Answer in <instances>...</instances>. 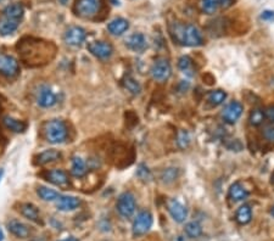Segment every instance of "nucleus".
Masks as SVG:
<instances>
[{
  "instance_id": "nucleus-28",
  "label": "nucleus",
  "mask_w": 274,
  "mask_h": 241,
  "mask_svg": "<svg viewBox=\"0 0 274 241\" xmlns=\"http://www.w3.org/2000/svg\"><path fill=\"white\" fill-rule=\"evenodd\" d=\"M37 194L39 195L40 199H43L44 201H55L60 197V194L55 190L49 189L47 187H39L37 190Z\"/></svg>"
},
{
  "instance_id": "nucleus-13",
  "label": "nucleus",
  "mask_w": 274,
  "mask_h": 241,
  "mask_svg": "<svg viewBox=\"0 0 274 241\" xmlns=\"http://www.w3.org/2000/svg\"><path fill=\"white\" fill-rule=\"evenodd\" d=\"M126 45L131 50L136 53H141L148 48V42H146L145 35L141 33H134L128 39L126 40Z\"/></svg>"
},
{
  "instance_id": "nucleus-16",
  "label": "nucleus",
  "mask_w": 274,
  "mask_h": 241,
  "mask_svg": "<svg viewBox=\"0 0 274 241\" xmlns=\"http://www.w3.org/2000/svg\"><path fill=\"white\" fill-rule=\"evenodd\" d=\"M1 15L11 20H15V21L21 22L22 17L25 15V7L21 4H10L2 10Z\"/></svg>"
},
{
  "instance_id": "nucleus-31",
  "label": "nucleus",
  "mask_w": 274,
  "mask_h": 241,
  "mask_svg": "<svg viewBox=\"0 0 274 241\" xmlns=\"http://www.w3.org/2000/svg\"><path fill=\"white\" fill-rule=\"evenodd\" d=\"M200 7L206 14H213L220 7V0H200Z\"/></svg>"
},
{
  "instance_id": "nucleus-10",
  "label": "nucleus",
  "mask_w": 274,
  "mask_h": 241,
  "mask_svg": "<svg viewBox=\"0 0 274 241\" xmlns=\"http://www.w3.org/2000/svg\"><path fill=\"white\" fill-rule=\"evenodd\" d=\"M244 106L239 101H232V103L228 104L224 107L222 112V118L224 122L229 124H234L235 122L240 118V116L243 115Z\"/></svg>"
},
{
  "instance_id": "nucleus-35",
  "label": "nucleus",
  "mask_w": 274,
  "mask_h": 241,
  "mask_svg": "<svg viewBox=\"0 0 274 241\" xmlns=\"http://www.w3.org/2000/svg\"><path fill=\"white\" fill-rule=\"evenodd\" d=\"M177 143H178L179 148H182V149L187 148V146L189 145V143H190L189 134H188L185 131L179 132V133H178V140H177Z\"/></svg>"
},
{
  "instance_id": "nucleus-24",
  "label": "nucleus",
  "mask_w": 274,
  "mask_h": 241,
  "mask_svg": "<svg viewBox=\"0 0 274 241\" xmlns=\"http://www.w3.org/2000/svg\"><path fill=\"white\" fill-rule=\"evenodd\" d=\"M21 213L27 218V219L32 220V222L38 223L39 222V211L37 207L32 204H24L21 206Z\"/></svg>"
},
{
  "instance_id": "nucleus-14",
  "label": "nucleus",
  "mask_w": 274,
  "mask_h": 241,
  "mask_svg": "<svg viewBox=\"0 0 274 241\" xmlns=\"http://www.w3.org/2000/svg\"><path fill=\"white\" fill-rule=\"evenodd\" d=\"M81 205V200L76 196H60L56 200V207L59 211L68 212L78 209Z\"/></svg>"
},
{
  "instance_id": "nucleus-46",
  "label": "nucleus",
  "mask_w": 274,
  "mask_h": 241,
  "mask_svg": "<svg viewBox=\"0 0 274 241\" xmlns=\"http://www.w3.org/2000/svg\"><path fill=\"white\" fill-rule=\"evenodd\" d=\"M0 1H1V0H0Z\"/></svg>"
},
{
  "instance_id": "nucleus-11",
  "label": "nucleus",
  "mask_w": 274,
  "mask_h": 241,
  "mask_svg": "<svg viewBox=\"0 0 274 241\" xmlns=\"http://www.w3.org/2000/svg\"><path fill=\"white\" fill-rule=\"evenodd\" d=\"M37 103L40 107L49 108L57 103V98L48 85H42L37 93Z\"/></svg>"
},
{
  "instance_id": "nucleus-3",
  "label": "nucleus",
  "mask_w": 274,
  "mask_h": 241,
  "mask_svg": "<svg viewBox=\"0 0 274 241\" xmlns=\"http://www.w3.org/2000/svg\"><path fill=\"white\" fill-rule=\"evenodd\" d=\"M103 0H77L76 12L84 19H93L100 12Z\"/></svg>"
},
{
  "instance_id": "nucleus-2",
  "label": "nucleus",
  "mask_w": 274,
  "mask_h": 241,
  "mask_svg": "<svg viewBox=\"0 0 274 241\" xmlns=\"http://www.w3.org/2000/svg\"><path fill=\"white\" fill-rule=\"evenodd\" d=\"M45 138L52 144H61L67 139V127L61 120H52L44 126Z\"/></svg>"
},
{
  "instance_id": "nucleus-21",
  "label": "nucleus",
  "mask_w": 274,
  "mask_h": 241,
  "mask_svg": "<svg viewBox=\"0 0 274 241\" xmlns=\"http://www.w3.org/2000/svg\"><path fill=\"white\" fill-rule=\"evenodd\" d=\"M2 123L5 124V127H6L7 129L15 132V133H22V132L26 131L27 128V124L25 123V122L16 120V118L11 117V116H5V117L2 118Z\"/></svg>"
},
{
  "instance_id": "nucleus-43",
  "label": "nucleus",
  "mask_w": 274,
  "mask_h": 241,
  "mask_svg": "<svg viewBox=\"0 0 274 241\" xmlns=\"http://www.w3.org/2000/svg\"><path fill=\"white\" fill-rule=\"evenodd\" d=\"M2 174H4V171H2V169H0V181H1V178H2Z\"/></svg>"
},
{
  "instance_id": "nucleus-42",
  "label": "nucleus",
  "mask_w": 274,
  "mask_h": 241,
  "mask_svg": "<svg viewBox=\"0 0 274 241\" xmlns=\"http://www.w3.org/2000/svg\"><path fill=\"white\" fill-rule=\"evenodd\" d=\"M59 1H60L62 5H66V4H67V2H68V0H59Z\"/></svg>"
},
{
  "instance_id": "nucleus-36",
  "label": "nucleus",
  "mask_w": 274,
  "mask_h": 241,
  "mask_svg": "<svg viewBox=\"0 0 274 241\" xmlns=\"http://www.w3.org/2000/svg\"><path fill=\"white\" fill-rule=\"evenodd\" d=\"M262 134H263V138H265L266 140L274 144V124L266 127V128L263 129Z\"/></svg>"
},
{
  "instance_id": "nucleus-20",
  "label": "nucleus",
  "mask_w": 274,
  "mask_h": 241,
  "mask_svg": "<svg viewBox=\"0 0 274 241\" xmlns=\"http://www.w3.org/2000/svg\"><path fill=\"white\" fill-rule=\"evenodd\" d=\"M129 28V22L127 20L118 17V19L112 20L110 24L108 25V29L111 34L113 35H121Z\"/></svg>"
},
{
  "instance_id": "nucleus-22",
  "label": "nucleus",
  "mask_w": 274,
  "mask_h": 241,
  "mask_svg": "<svg viewBox=\"0 0 274 241\" xmlns=\"http://www.w3.org/2000/svg\"><path fill=\"white\" fill-rule=\"evenodd\" d=\"M87 163L84 162V160L81 159V157H73L72 159V174L77 178H81V177H84L87 174Z\"/></svg>"
},
{
  "instance_id": "nucleus-8",
  "label": "nucleus",
  "mask_w": 274,
  "mask_h": 241,
  "mask_svg": "<svg viewBox=\"0 0 274 241\" xmlns=\"http://www.w3.org/2000/svg\"><path fill=\"white\" fill-rule=\"evenodd\" d=\"M87 38V32L78 26H72L66 30L65 35H63V40L67 45L71 47H80Z\"/></svg>"
},
{
  "instance_id": "nucleus-30",
  "label": "nucleus",
  "mask_w": 274,
  "mask_h": 241,
  "mask_svg": "<svg viewBox=\"0 0 274 241\" xmlns=\"http://www.w3.org/2000/svg\"><path fill=\"white\" fill-rule=\"evenodd\" d=\"M265 118H266L265 111L261 110V108H253V110L251 111L250 116H248V122H250L251 126L257 127L263 123Z\"/></svg>"
},
{
  "instance_id": "nucleus-40",
  "label": "nucleus",
  "mask_w": 274,
  "mask_h": 241,
  "mask_svg": "<svg viewBox=\"0 0 274 241\" xmlns=\"http://www.w3.org/2000/svg\"><path fill=\"white\" fill-rule=\"evenodd\" d=\"M61 241H78L76 238H67V239H65V240H61Z\"/></svg>"
},
{
  "instance_id": "nucleus-17",
  "label": "nucleus",
  "mask_w": 274,
  "mask_h": 241,
  "mask_svg": "<svg viewBox=\"0 0 274 241\" xmlns=\"http://www.w3.org/2000/svg\"><path fill=\"white\" fill-rule=\"evenodd\" d=\"M47 181L57 185V187H66L68 184V177L66 172L61 171V169H52L47 173Z\"/></svg>"
},
{
  "instance_id": "nucleus-23",
  "label": "nucleus",
  "mask_w": 274,
  "mask_h": 241,
  "mask_svg": "<svg viewBox=\"0 0 274 241\" xmlns=\"http://www.w3.org/2000/svg\"><path fill=\"white\" fill-rule=\"evenodd\" d=\"M60 157H61V154L59 151L54 150V149H50V150H45L44 152L38 155L37 162L38 164H47V163H50V162L57 161Z\"/></svg>"
},
{
  "instance_id": "nucleus-39",
  "label": "nucleus",
  "mask_w": 274,
  "mask_h": 241,
  "mask_svg": "<svg viewBox=\"0 0 274 241\" xmlns=\"http://www.w3.org/2000/svg\"><path fill=\"white\" fill-rule=\"evenodd\" d=\"M233 1H234V0H220V7L227 9V7H229L230 5L233 4Z\"/></svg>"
},
{
  "instance_id": "nucleus-18",
  "label": "nucleus",
  "mask_w": 274,
  "mask_h": 241,
  "mask_svg": "<svg viewBox=\"0 0 274 241\" xmlns=\"http://www.w3.org/2000/svg\"><path fill=\"white\" fill-rule=\"evenodd\" d=\"M19 21L9 19V17L0 15V34L1 35H10L19 28Z\"/></svg>"
},
{
  "instance_id": "nucleus-41",
  "label": "nucleus",
  "mask_w": 274,
  "mask_h": 241,
  "mask_svg": "<svg viewBox=\"0 0 274 241\" xmlns=\"http://www.w3.org/2000/svg\"><path fill=\"white\" fill-rule=\"evenodd\" d=\"M4 240V234H2V230H1V228H0V241H2Z\"/></svg>"
},
{
  "instance_id": "nucleus-4",
  "label": "nucleus",
  "mask_w": 274,
  "mask_h": 241,
  "mask_svg": "<svg viewBox=\"0 0 274 241\" xmlns=\"http://www.w3.org/2000/svg\"><path fill=\"white\" fill-rule=\"evenodd\" d=\"M150 75L157 82H164L168 80L172 75L171 63L164 57H159L155 60L150 68Z\"/></svg>"
},
{
  "instance_id": "nucleus-1",
  "label": "nucleus",
  "mask_w": 274,
  "mask_h": 241,
  "mask_svg": "<svg viewBox=\"0 0 274 241\" xmlns=\"http://www.w3.org/2000/svg\"><path fill=\"white\" fill-rule=\"evenodd\" d=\"M172 38L178 44L185 47H201L204 44V38L197 27L190 24L174 22L169 26Z\"/></svg>"
},
{
  "instance_id": "nucleus-45",
  "label": "nucleus",
  "mask_w": 274,
  "mask_h": 241,
  "mask_svg": "<svg viewBox=\"0 0 274 241\" xmlns=\"http://www.w3.org/2000/svg\"><path fill=\"white\" fill-rule=\"evenodd\" d=\"M272 183L274 184V172H273V174H272Z\"/></svg>"
},
{
  "instance_id": "nucleus-33",
  "label": "nucleus",
  "mask_w": 274,
  "mask_h": 241,
  "mask_svg": "<svg viewBox=\"0 0 274 241\" xmlns=\"http://www.w3.org/2000/svg\"><path fill=\"white\" fill-rule=\"evenodd\" d=\"M178 178V169L173 168V167H169L162 171L161 173V179L162 182L169 184V183H173L176 179Z\"/></svg>"
},
{
  "instance_id": "nucleus-44",
  "label": "nucleus",
  "mask_w": 274,
  "mask_h": 241,
  "mask_svg": "<svg viewBox=\"0 0 274 241\" xmlns=\"http://www.w3.org/2000/svg\"><path fill=\"white\" fill-rule=\"evenodd\" d=\"M271 214H272V215H273V217H274V206H273V209H272V210H271Z\"/></svg>"
},
{
  "instance_id": "nucleus-12",
  "label": "nucleus",
  "mask_w": 274,
  "mask_h": 241,
  "mask_svg": "<svg viewBox=\"0 0 274 241\" xmlns=\"http://www.w3.org/2000/svg\"><path fill=\"white\" fill-rule=\"evenodd\" d=\"M167 209H168L169 214L172 215L174 220L177 223H183L188 217V210L185 209L184 205H182L181 202L177 200H169L167 202Z\"/></svg>"
},
{
  "instance_id": "nucleus-37",
  "label": "nucleus",
  "mask_w": 274,
  "mask_h": 241,
  "mask_svg": "<svg viewBox=\"0 0 274 241\" xmlns=\"http://www.w3.org/2000/svg\"><path fill=\"white\" fill-rule=\"evenodd\" d=\"M265 115H266V117H267L268 120H270L274 124V106H270V107L266 108Z\"/></svg>"
},
{
  "instance_id": "nucleus-25",
  "label": "nucleus",
  "mask_w": 274,
  "mask_h": 241,
  "mask_svg": "<svg viewBox=\"0 0 274 241\" xmlns=\"http://www.w3.org/2000/svg\"><path fill=\"white\" fill-rule=\"evenodd\" d=\"M251 218H252V212L248 205H243L239 210L237 211V215H235V219L239 224H247L251 222Z\"/></svg>"
},
{
  "instance_id": "nucleus-5",
  "label": "nucleus",
  "mask_w": 274,
  "mask_h": 241,
  "mask_svg": "<svg viewBox=\"0 0 274 241\" xmlns=\"http://www.w3.org/2000/svg\"><path fill=\"white\" fill-rule=\"evenodd\" d=\"M117 211L123 218H131L133 215V213L136 212V197L132 192L126 191L123 194L120 195L117 200Z\"/></svg>"
},
{
  "instance_id": "nucleus-32",
  "label": "nucleus",
  "mask_w": 274,
  "mask_h": 241,
  "mask_svg": "<svg viewBox=\"0 0 274 241\" xmlns=\"http://www.w3.org/2000/svg\"><path fill=\"white\" fill-rule=\"evenodd\" d=\"M185 234L192 239H196L202 234L201 225L197 222H190L185 225Z\"/></svg>"
},
{
  "instance_id": "nucleus-38",
  "label": "nucleus",
  "mask_w": 274,
  "mask_h": 241,
  "mask_svg": "<svg viewBox=\"0 0 274 241\" xmlns=\"http://www.w3.org/2000/svg\"><path fill=\"white\" fill-rule=\"evenodd\" d=\"M261 19L270 21V20H274V11H265L261 15Z\"/></svg>"
},
{
  "instance_id": "nucleus-6",
  "label": "nucleus",
  "mask_w": 274,
  "mask_h": 241,
  "mask_svg": "<svg viewBox=\"0 0 274 241\" xmlns=\"http://www.w3.org/2000/svg\"><path fill=\"white\" fill-rule=\"evenodd\" d=\"M152 225V215L149 211H143L139 213L133 222V234L136 237L146 234L150 230Z\"/></svg>"
},
{
  "instance_id": "nucleus-7",
  "label": "nucleus",
  "mask_w": 274,
  "mask_h": 241,
  "mask_svg": "<svg viewBox=\"0 0 274 241\" xmlns=\"http://www.w3.org/2000/svg\"><path fill=\"white\" fill-rule=\"evenodd\" d=\"M20 66L17 60L10 55L0 54V73L5 77H16L19 75Z\"/></svg>"
},
{
  "instance_id": "nucleus-26",
  "label": "nucleus",
  "mask_w": 274,
  "mask_h": 241,
  "mask_svg": "<svg viewBox=\"0 0 274 241\" xmlns=\"http://www.w3.org/2000/svg\"><path fill=\"white\" fill-rule=\"evenodd\" d=\"M225 99H227V93L220 89L210 91L209 95H207V101H209L212 106L222 105Z\"/></svg>"
},
{
  "instance_id": "nucleus-27",
  "label": "nucleus",
  "mask_w": 274,
  "mask_h": 241,
  "mask_svg": "<svg viewBox=\"0 0 274 241\" xmlns=\"http://www.w3.org/2000/svg\"><path fill=\"white\" fill-rule=\"evenodd\" d=\"M123 87L133 95H139L141 91V85L139 84L138 80H134L131 76H126L123 80Z\"/></svg>"
},
{
  "instance_id": "nucleus-34",
  "label": "nucleus",
  "mask_w": 274,
  "mask_h": 241,
  "mask_svg": "<svg viewBox=\"0 0 274 241\" xmlns=\"http://www.w3.org/2000/svg\"><path fill=\"white\" fill-rule=\"evenodd\" d=\"M137 174H138L139 178L144 182H150L152 179V174L150 169H149L145 164H140V166H139V169L138 172H137Z\"/></svg>"
},
{
  "instance_id": "nucleus-15",
  "label": "nucleus",
  "mask_w": 274,
  "mask_h": 241,
  "mask_svg": "<svg viewBox=\"0 0 274 241\" xmlns=\"http://www.w3.org/2000/svg\"><path fill=\"white\" fill-rule=\"evenodd\" d=\"M7 229H9L11 234L20 238V239H26V238L29 237V228L22 222H20V220H10L7 223Z\"/></svg>"
},
{
  "instance_id": "nucleus-29",
  "label": "nucleus",
  "mask_w": 274,
  "mask_h": 241,
  "mask_svg": "<svg viewBox=\"0 0 274 241\" xmlns=\"http://www.w3.org/2000/svg\"><path fill=\"white\" fill-rule=\"evenodd\" d=\"M178 67L184 75L194 76V62L189 56H182L178 61Z\"/></svg>"
},
{
  "instance_id": "nucleus-19",
  "label": "nucleus",
  "mask_w": 274,
  "mask_h": 241,
  "mask_svg": "<svg viewBox=\"0 0 274 241\" xmlns=\"http://www.w3.org/2000/svg\"><path fill=\"white\" fill-rule=\"evenodd\" d=\"M228 196L232 201L239 202L245 200L248 196V191L243 187L240 183H234L232 187H229V192H228Z\"/></svg>"
},
{
  "instance_id": "nucleus-9",
  "label": "nucleus",
  "mask_w": 274,
  "mask_h": 241,
  "mask_svg": "<svg viewBox=\"0 0 274 241\" xmlns=\"http://www.w3.org/2000/svg\"><path fill=\"white\" fill-rule=\"evenodd\" d=\"M88 50L95 57L101 60H106L112 55L113 48L111 47L110 43L108 42H91L88 44Z\"/></svg>"
}]
</instances>
